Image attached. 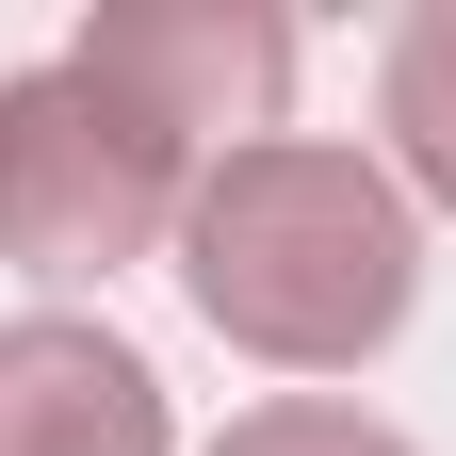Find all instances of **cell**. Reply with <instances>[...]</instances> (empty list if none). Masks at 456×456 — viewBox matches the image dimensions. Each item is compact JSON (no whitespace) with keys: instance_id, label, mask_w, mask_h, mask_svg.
Wrapping results in <instances>:
<instances>
[{"instance_id":"cell-1","label":"cell","mask_w":456,"mask_h":456,"mask_svg":"<svg viewBox=\"0 0 456 456\" xmlns=\"http://www.w3.org/2000/svg\"><path fill=\"white\" fill-rule=\"evenodd\" d=\"M180 294L277 375L375 359L424 294V228L359 147H228L180 196Z\"/></svg>"},{"instance_id":"cell-2","label":"cell","mask_w":456,"mask_h":456,"mask_svg":"<svg viewBox=\"0 0 456 456\" xmlns=\"http://www.w3.org/2000/svg\"><path fill=\"white\" fill-rule=\"evenodd\" d=\"M196 196V147L163 131L147 98H114L82 49L0 82V261L17 277H114L147 261Z\"/></svg>"},{"instance_id":"cell-3","label":"cell","mask_w":456,"mask_h":456,"mask_svg":"<svg viewBox=\"0 0 456 456\" xmlns=\"http://www.w3.org/2000/svg\"><path fill=\"white\" fill-rule=\"evenodd\" d=\"M82 66L114 98H147L163 131H228V147H277V98H294V33L277 0H114L82 33Z\"/></svg>"},{"instance_id":"cell-4","label":"cell","mask_w":456,"mask_h":456,"mask_svg":"<svg viewBox=\"0 0 456 456\" xmlns=\"http://www.w3.org/2000/svg\"><path fill=\"white\" fill-rule=\"evenodd\" d=\"M0 456H163V375L82 310L0 326Z\"/></svg>"},{"instance_id":"cell-5","label":"cell","mask_w":456,"mask_h":456,"mask_svg":"<svg viewBox=\"0 0 456 456\" xmlns=\"http://www.w3.org/2000/svg\"><path fill=\"white\" fill-rule=\"evenodd\" d=\"M391 147H408V180L456 212V0H424V17L391 33Z\"/></svg>"},{"instance_id":"cell-6","label":"cell","mask_w":456,"mask_h":456,"mask_svg":"<svg viewBox=\"0 0 456 456\" xmlns=\"http://www.w3.org/2000/svg\"><path fill=\"white\" fill-rule=\"evenodd\" d=\"M212 456H408L391 424H359V408H245Z\"/></svg>"}]
</instances>
